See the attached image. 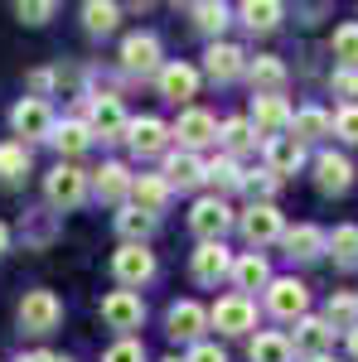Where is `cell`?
<instances>
[{
  "label": "cell",
  "instance_id": "6da1fadb",
  "mask_svg": "<svg viewBox=\"0 0 358 362\" xmlns=\"http://www.w3.org/2000/svg\"><path fill=\"white\" fill-rule=\"evenodd\" d=\"M58 324H63V300H58L54 290H29L25 300H20V329L34 338L54 334Z\"/></svg>",
  "mask_w": 358,
  "mask_h": 362
},
{
  "label": "cell",
  "instance_id": "7a4b0ae2",
  "mask_svg": "<svg viewBox=\"0 0 358 362\" xmlns=\"http://www.w3.org/2000/svg\"><path fill=\"white\" fill-rule=\"evenodd\" d=\"M208 324L228 338H242L257 329V305H252V295H223L218 305L208 309Z\"/></svg>",
  "mask_w": 358,
  "mask_h": 362
},
{
  "label": "cell",
  "instance_id": "3957f363",
  "mask_svg": "<svg viewBox=\"0 0 358 362\" xmlns=\"http://www.w3.org/2000/svg\"><path fill=\"white\" fill-rule=\"evenodd\" d=\"M330 343H334V329L325 314H305V319H296V334H291V353L305 362L315 358H330Z\"/></svg>",
  "mask_w": 358,
  "mask_h": 362
},
{
  "label": "cell",
  "instance_id": "277c9868",
  "mask_svg": "<svg viewBox=\"0 0 358 362\" xmlns=\"http://www.w3.org/2000/svg\"><path fill=\"white\" fill-rule=\"evenodd\" d=\"M203 329H208V309L198 305V300H174L165 314V334L174 343H203Z\"/></svg>",
  "mask_w": 358,
  "mask_h": 362
},
{
  "label": "cell",
  "instance_id": "5b68a950",
  "mask_svg": "<svg viewBox=\"0 0 358 362\" xmlns=\"http://www.w3.org/2000/svg\"><path fill=\"white\" fill-rule=\"evenodd\" d=\"M87 189H92V179H87L78 165H58L54 174H49V184H44L49 203H54V208H63V213H73V208L87 198Z\"/></svg>",
  "mask_w": 358,
  "mask_h": 362
},
{
  "label": "cell",
  "instance_id": "8992f818",
  "mask_svg": "<svg viewBox=\"0 0 358 362\" xmlns=\"http://www.w3.org/2000/svg\"><path fill=\"white\" fill-rule=\"evenodd\" d=\"M237 227H242V237H247L252 247H272V242H281L286 237V223H281V213H276V203H252L247 213L237 218Z\"/></svg>",
  "mask_w": 358,
  "mask_h": 362
},
{
  "label": "cell",
  "instance_id": "52a82bcc",
  "mask_svg": "<svg viewBox=\"0 0 358 362\" xmlns=\"http://www.w3.org/2000/svg\"><path fill=\"white\" fill-rule=\"evenodd\" d=\"M87 131L102 136V140L126 136V107H121V97H111V92L92 97V102H87Z\"/></svg>",
  "mask_w": 358,
  "mask_h": 362
},
{
  "label": "cell",
  "instance_id": "ba28073f",
  "mask_svg": "<svg viewBox=\"0 0 358 362\" xmlns=\"http://www.w3.org/2000/svg\"><path fill=\"white\" fill-rule=\"evenodd\" d=\"M233 223H237V218H233V208H228L223 198H198L194 213H189V227L198 232V242H223V232Z\"/></svg>",
  "mask_w": 358,
  "mask_h": 362
},
{
  "label": "cell",
  "instance_id": "9c48e42d",
  "mask_svg": "<svg viewBox=\"0 0 358 362\" xmlns=\"http://www.w3.org/2000/svg\"><path fill=\"white\" fill-rule=\"evenodd\" d=\"M10 126H15V136H25V140H49V131H54V112H49L44 97H25V102H15Z\"/></svg>",
  "mask_w": 358,
  "mask_h": 362
},
{
  "label": "cell",
  "instance_id": "30bf717a",
  "mask_svg": "<svg viewBox=\"0 0 358 362\" xmlns=\"http://www.w3.org/2000/svg\"><path fill=\"white\" fill-rule=\"evenodd\" d=\"M174 140L194 155V150H203V145H213V140H218V121L203 112V107H184L179 121H174Z\"/></svg>",
  "mask_w": 358,
  "mask_h": 362
},
{
  "label": "cell",
  "instance_id": "8fae6325",
  "mask_svg": "<svg viewBox=\"0 0 358 362\" xmlns=\"http://www.w3.org/2000/svg\"><path fill=\"white\" fill-rule=\"evenodd\" d=\"M267 309H272L276 319H305V309H310V290H305L296 276L272 280V285H267Z\"/></svg>",
  "mask_w": 358,
  "mask_h": 362
},
{
  "label": "cell",
  "instance_id": "7c38bea8",
  "mask_svg": "<svg viewBox=\"0 0 358 362\" xmlns=\"http://www.w3.org/2000/svg\"><path fill=\"white\" fill-rule=\"evenodd\" d=\"M291 107H286V97H252V131L257 136H267V140H276V136H286L291 131Z\"/></svg>",
  "mask_w": 358,
  "mask_h": 362
},
{
  "label": "cell",
  "instance_id": "4fadbf2b",
  "mask_svg": "<svg viewBox=\"0 0 358 362\" xmlns=\"http://www.w3.org/2000/svg\"><path fill=\"white\" fill-rule=\"evenodd\" d=\"M189 271H194V280H198V285H218V280L233 276V251L223 247V242H198Z\"/></svg>",
  "mask_w": 358,
  "mask_h": 362
},
{
  "label": "cell",
  "instance_id": "5bb4252c",
  "mask_svg": "<svg viewBox=\"0 0 358 362\" xmlns=\"http://www.w3.org/2000/svg\"><path fill=\"white\" fill-rule=\"evenodd\" d=\"M102 319H107V329H121V334H131L145 324V305H140L136 290H111L107 300H102Z\"/></svg>",
  "mask_w": 358,
  "mask_h": 362
},
{
  "label": "cell",
  "instance_id": "9a60e30c",
  "mask_svg": "<svg viewBox=\"0 0 358 362\" xmlns=\"http://www.w3.org/2000/svg\"><path fill=\"white\" fill-rule=\"evenodd\" d=\"M121 68L136 73V78L160 73V68H165V63H160V39H155V34H126V44H121Z\"/></svg>",
  "mask_w": 358,
  "mask_h": 362
},
{
  "label": "cell",
  "instance_id": "2e32d148",
  "mask_svg": "<svg viewBox=\"0 0 358 362\" xmlns=\"http://www.w3.org/2000/svg\"><path fill=\"white\" fill-rule=\"evenodd\" d=\"M126 145H131V155L136 160H150V155H160L169 140V126L165 121H155V116H140V121H126Z\"/></svg>",
  "mask_w": 358,
  "mask_h": 362
},
{
  "label": "cell",
  "instance_id": "e0dca14e",
  "mask_svg": "<svg viewBox=\"0 0 358 362\" xmlns=\"http://www.w3.org/2000/svg\"><path fill=\"white\" fill-rule=\"evenodd\" d=\"M203 73H208L213 83H233V78H242V73H247V54H242L237 44L213 39V44H208V54H203Z\"/></svg>",
  "mask_w": 358,
  "mask_h": 362
},
{
  "label": "cell",
  "instance_id": "ac0fdd59",
  "mask_svg": "<svg viewBox=\"0 0 358 362\" xmlns=\"http://www.w3.org/2000/svg\"><path fill=\"white\" fill-rule=\"evenodd\" d=\"M111 276L121 280L126 290H136V285H145V280L155 276V256L145 247H121L111 256Z\"/></svg>",
  "mask_w": 358,
  "mask_h": 362
},
{
  "label": "cell",
  "instance_id": "d6986e66",
  "mask_svg": "<svg viewBox=\"0 0 358 362\" xmlns=\"http://www.w3.org/2000/svg\"><path fill=\"white\" fill-rule=\"evenodd\" d=\"M247 83L257 97H281V87H286V63L272 54H257L247 58Z\"/></svg>",
  "mask_w": 358,
  "mask_h": 362
},
{
  "label": "cell",
  "instance_id": "ffe728a7",
  "mask_svg": "<svg viewBox=\"0 0 358 362\" xmlns=\"http://www.w3.org/2000/svg\"><path fill=\"white\" fill-rule=\"evenodd\" d=\"M315 184L325 189V194H349V184H354V165H349V155H315Z\"/></svg>",
  "mask_w": 358,
  "mask_h": 362
},
{
  "label": "cell",
  "instance_id": "44dd1931",
  "mask_svg": "<svg viewBox=\"0 0 358 362\" xmlns=\"http://www.w3.org/2000/svg\"><path fill=\"white\" fill-rule=\"evenodd\" d=\"M281 242H286V256H291V261H315V256H325V251H330V237H325L315 223L286 227V237H281Z\"/></svg>",
  "mask_w": 358,
  "mask_h": 362
},
{
  "label": "cell",
  "instance_id": "7402d4cb",
  "mask_svg": "<svg viewBox=\"0 0 358 362\" xmlns=\"http://www.w3.org/2000/svg\"><path fill=\"white\" fill-rule=\"evenodd\" d=\"M131 184H136V174L126 165H102L97 174H92V194L102 198V203H121V198H131Z\"/></svg>",
  "mask_w": 358,
  "mask_h": 362
},
{
  "label": "cell",
  "instance_id": "603a6c76",
  "mask_svg": "<svg viewBox=\"0 0 358 362\" xmlns=\"http://www.w3.org/2000/svg\"><path fill=\"white\" fill-rule=\"evenodd\" d=\"M267 169H272L276 179H286V174H296V169L305 165V145L296 136H276V140H267Z\"/></svg>",
  "mask_w": 358,
  "mask_h": 362
},
{
  "label": "cell",
  "instance_id": "cb8c5ba5",
  "mask_svg": "<svg viewBox=\"0 0 358 362\" xmlns=\"http://www.w3.org/2000/svg\"><path fill=\"white\" fill-rule=\"evenodd\" d=\"M233 285H237V295H247V290H267L272 285V266H267V256L262 251H247V256H237L233 261Z\"/></svg>",
  "mask_w": 358,
  "mask_h": 362
},
{
  "label": "cell",
  "instance_id": "d4e9b609",
  "mask_svg": "<svg viewBox=\"0 0 358 362\" xmlns=\"http://www.w3.org/2000/svg\"><path fill=\"white\" fill-rule=\"evenodd\" d=\"M155 83H160V97H169V102H189L194 92H198V73H194L189 63H165V68L155 73Z\"/></svg>",
  "mask_w": 358,
  "mask_h": 362
},
{
  "label": "cell",
  "instance_id": "484cf974",
  "mask_svg": "<svg viewBox=\"0 0 358 362\" xmlns=\"http://www.w3.org/2000/svg\"><path fill=\"white\" fill-rule=\"evenodd\" d=\"M165 184H169V194H174V189H198V184H203V160L189 155V150L169 155L165 160Z\"/></svg>",
  "mask_w": 358,
  "mask_h": 362
},
{
  "label": "cell",
  "instance_id": "4316f807",
  "mask_svg": "<svg viewBox=\"0 0 358 362\" xmlns=\"http://www.w3.org/2000/svg\"><path fill=\"white\" fill-rule=\"evenodd\" d=\"M131 198H136V208L140 213H165V203H169V184H165V174H140L136 184H131Z\"/></svg>",
  "mask_w": 358,
  "mask_h": 362
},
{
  "label": "cell",
  "instance_id": "83f0119b",
  "mask_svg": "<svg viewBox=\"0 0 358 362\" xmlns=\"http://www.w3.org/2000/svg\"><path fill=\"white\" fill-rule=\"evenodd\" d=\"M330 131H334V116L330 112H320V107H301V112L291 116V131H286V136H296L301 145H310V140L330 136Z\"/></svg>",
  "mask_w": 358,
  "mask_h": 362
},
{
  "label": "cell",
  "instance_id": "f1b7e54d",
  "mask_svg": "<svg viewBox=\"0 0 358 362\" xmlns=\"http://www.w3.org/2000/svg\"><path fill=\"white\" fill-rule=\"evenodd\" d=\"M247 358H252V362H291L296 353H291V338H286V334H276V329H262V334H252Z\"/></svg>",
  "mask_w": 358,
  "mask_h": 362
},
{
  "label": "cell",
  "instance_id": "f546056e",
  "mask_svg": "<svg viewBox=\"0 0 358 362\" xmlns=\"http://www.w3.org/2000/svg\"><path fill=\"white\" fill-rule=\"evenodd\" d=\"M49 145H54L58 155H83L87 145H92V131H87V121H63V126H54L49 131Z\"/></svg>",
  "mask_w": 358,
  "mask_h": 362
},
{
  "label": "cell",
  "instance_id": "4dcf8cb0",
  "mask_svg": "<svg viewBox=\"0 0 358 362\" xmlns=\"http://www.w3.org/2000/svg\"><path fill=\"white\" fill-rule=\"evenodd\" d=\"M203 179L213 184V198H223L228 189H242V179H247V174H242V165H237L233 155H218L213 165H203Z\"/></svg>",
  "mask_w": 358,
  "mask_h": 362
},
{
  "label": "cell",
  "instance_id": "1f68e13d",
  "mask_svg": "<svg viewBox=\"0 0 358 362\" xmlns=\"http://www.w3.org/2000/svg\"><path fill=\"white\" fill-rule=\"evenodd\" d=\"M116 232L126 237V247H140V242L155 232V218H150V213H140L136 203H126V208L116 213Z\"/></svg>",
  "mask_w": 358,
  "mask_h": 362
},
{
  "label": "cell",
  "instance_id": "d6a6232c",
  "mask_svg": "<svg viewBox=\"0 0 358 362\" xmlns=\"http://www.w3.org/2000/svg\"><path fill=\"white\" fill-rule=\"evenodd\" d=\"M237 15H242V25H247L252 34H272V29L281 25V15H286V10H281L276 0H247Z\"/></svg>",
  "mask_w": 358,
  "mask_h": 362
},
{
  "label": "cell",
  "instance_id": "836d02e7",
  "mask_svg": "<svg viewBox=\"0 0 358 362\" xmlns=\"http://www.w3.org/2000/svg\"><path fill=\"white\" fill-rule=\"evenodd\" d=\"M325 319H330V329H354L358 324V295L354 290H334L330 295V305H325Z\"/></svg>",
  "mask_w": 358,
  "mask_h": 362
},
{
  "label": "cell",
  "instance_id": "e575fe53",
  "mask_svg": "<svg viewBox=\"0 0 358 362\" xmlns=\"http://www.w3.org/2000/svg\"><path fill=\"white\" fill-rule=\"evenodd\" d=\"M25 174H29L25 140H5V145H0V179H5V184H15V179H25Z\"/></svg>",
  "mask_w": 358,
  "mask_h": 362
},
{
  "label": "cell",
  "instance_id": "d590c367",
  "mask_svg": "<svg viewBox=\"0 0 358 362\" xmlns=\"http://www.w3.org/2000/svg\"><path fill=\"white\" fill-rule=\"evenodd\" d=\"M189 15H194V25L203 29V34H223V29H228V20H233V10H228L223 0H198Z\"/></svg>",
  "mask_w": 358,
  "mask_h": 362
},
{
  "label": "cell",
  "instance_id": "8d00e7d4",
  "mask_svg": "<svg viewBox=\"0 0 358 362\" xmlns=\"http://www.w3.org/2000/svg\"><path fill=\"white\" fill-rule=\"evenodd\" d=\"M330 256L339 261V266H358V227L344 223L330 232Z\"/></svg>",
  "mask_w": 358,
  "mask_h": 362
},
{
  "label": "cell",
  "instance_id": "74e56055",
  "mask_svg": "<svg viewBox=\"0 0 358 362\" xmlns=\"http://www.w3.org/2000/svg\"><path fill=\"white\" fill-rule=\"evenodd\" d=\"M116 20H121V10H116L111 0H87L83 5V25L92 29V34H111Z\"/></svg>",
  "mask_w": 358,
  "mask_h": 362
},
{
  "label": "cell",
  "instance_id": "f35d334b",
  "mask_svg": "<svg viewBox=\"0 0 358 362\" xmlns=\"http://www.w3.org/2000/svg\"><path fill=\"white\" fill-rule=\"evenodd\" d=\"M334 58H344V68H358V20L334 29Z\"/></svg>",
  "mask_w": 358,
  "mask_h": 362
},
{
  "label": "cell",
  "instance_id": "ab89813d",
  "mask_svg": "<svg viewBox=\"0 0 358 362\" xmlns=\"http://www.w3.org/2000/svg\"><path fill=\"white\" fill-rule=\"evenodd\" d=\"M218 140L228 145V150H247L257 136H252V121H247V116H233V121H223V126H218Z\"/></svg>",
  "mask_w": 358,
  "mask_h": 362
},
{
  "label": "cell",
  "instance_id": "60d3db41",
  "mask_svg": "<svg viewBox=\"0 0 358 362\" xmlns=\"http://www.w3.org/2000/svg\"><path fill=\"white\" fill-rule=\"evenodd\" d=\"M334 136L349 140V145H358V102H354V107L344 102V107L334 112Z\"/></svg>",
  "mask_w": 358,
  "mask_h": 362
},
{
  "label": "cell",
  "instance_id": "b9f144b4",
  "mask_svg": "<svg viewBox=\"0 0 358 362\" xmlns=\"http://www.w3.org/2000/svg\"><path fill=\"white\" fill-rule=\"evenodd\" d=\"M102 362H145V348H140L136 338H121V343H111L107 358Z\"/></svg>",
  "mask_w": 358,
  "mask_h": 362
},
{
  "label": "cell",
  "instance_id": "7bdbcfd3",
  "mask_svg": "<svg viewBox=\"0 0 358 362\" xmlns=\"http://www.w3.org/2000/svg\"><path fill=\"white\" fill-rule=\"evenodd\" d=\"M276 184H281V179H276L272 169H262V174H247V179H242V189H252V194L262 198V203H272V194H276Z\"/></svg>",
  "mask_w": 358,
  "mask_h": 362
},
{
  "label": "cell",
  "instance_id": "ee69618b",
  "mask_svg": "<svg viewBox=\"0 0 358 362\" xmlns=\"http://www.w3.org/2000/svg\"><path fill=\"white\" fill-rule=\"evenodd\" d=\"M15 15H20V20H25V25H44V20H49V15H54V5H49V0H20V5H15Z\"/></svg>",
  "mask_w": 358,
  "mask_h": 362
},
{
  "label": "cell",
  "instance_id": "f6af8a7d",
  "mask_svg": "<svg viewBox=\"0 0 358 362\" xmlns=\"http://www.w3.org/2000/svg\"><path fill=\"white\" fill-rule=\"evenodd\" d=\"M334 92H339V97H349V107H354V97H358V68H334Z\"/></svg>",
  "mask_w": 358,
  "mask_h": 362
},
{
  "label": "cell",
  "instance_id": "bcb514c9",
  "mask_svg": "<svg viewBox=\"0 0 358 362\" xmlns=\"http://www.w3.org/2000/svg\"><path fill=\"white\" fill-rule=\"evenodd\" d=\"M184 362H228V353H223L218 343H194Z\"/></svg>",
  "mask_w": 358,
  "mask_h": 362
},
{
  "label": "cell",
  "instance_id": "7dc6e473",
  "mask_svg": "<svg viewBox=\"0 0 358 362\" xmlns=\"http://www.w3.org/2000/svg\"><path fill=\"white\" fill-rule=\"evenodd\" d=\"M20 362H68V358H58V353H49V348H39V353H25Z\"/></svg>",
  "mask_w": 358,
  "mask_h": 362
},
{
  "label": "cell",
  "instance_id": "c3c4849f",
  "mask_svg": "<svg viewBox=\"0 0 358 362\" xmlns=\"http://www.w3.org/2000/svg\"><path fill=\"white\" fill-rule=\"evenodd\" d=\"M5 251H10V227L0 223V256H5Z\"/></svg>",
  "mask_w": 358,
  "mask_h": 362
},
{
  "label": "cell",
  "instance_id": "681fc988",
  "mask_svg": "<svg viewBox=\"0 0 358 362\" xmlns=\"http://www.w3.org/2000/svg\"><path fill=\"white\" fill-rule=\"evenodd\" d=\"M349 353H354V362H358V324L349 329Z\"/></svg>",
  "mask_w": 358,
  "mask_h": 362
},
{
  "label": "cell",
  "instance_id": "f907efd6",
  "mask_svg": "<svg viewBox=\"0 0 358 362\" xmlns=\"http://www.w3.org/2000/svg\"><path fill=\"white\" fill-rule=\"evenodd\" d=\"M315 362H339V358H315Z\"/></svg>",
  "mask_w": 358,
  "mask_h": 362
},
{
  "label": "cell",
  "instance_id": "816d5d0a",
  "mask_svg": "<svg viewBox=\"0 0 358 362\" xmlns=\"http://www.w3.org/2000/svg\"><path fill=\"white\" fill-rule=\"evenodd\" d=\"M165 362H179V358H165Z\"/></svg>",
  "mask_w": 358,
  "mask_h": 362
}]
</instances>
